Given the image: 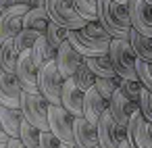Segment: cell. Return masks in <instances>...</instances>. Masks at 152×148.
<instances>
[{"instance_id":"obj_1","label":"cell","mask_w":152,"mask_h":148,"mask_svg":"<svg viewBox=\"0 0 152 148\" xmlns=\"http://www.w3.org/2000/svg\"><path fill=\"white\" fill-rule=\"evenodd\" d=\"M69 42L83 59H90V56L106 54L110 50L113 36L102 27L100 21H90L83 29L69 32Z\"/></svg>"},{"instance_id":"obj_2","label":"cell","mask_w":152,"mask_h":148,"mask_svg":"<svg viewBox=\"0 0 152 148\" xmlns=\"http://www.w3.org/2000/svg\"><path fill=\"white\" fill-rule=\"evenodd\" d=\"M98 21L115 40H129L131 17L127 4L117 0H98Z\"/></svg>"},{"instance_id":"obj_3","label":"cell","mask_w":152,"mask_h":148,"mask_svg":"<svg viewBox=\"0 0 152 148\" xmlns=\"http://www.w3.org/2000/svg\"><path fill=\"white\" fill-rule=\"evenodd\" d=\"M46 11L50 15V21L67 27L69 32L73 29H83L90 21L81 15V11L75 7L73 0H46Z\"/></svg>"},{"instance_id":"obj_4","label":"cell","mask_w":152,"mask_h":148,"mask_svg":"<svg viewBox=\"0 0 152 148\" xmlns=\"http://www.w3.org/2000/svg\"><path fill=\"white\" fill-rule=\"evenodd\" d=\"M21 113H23L25 121H29L31 125H36L40 131H48L50 129V102L42 94L23 92Z\"/></svg>"},{"instance_id":"obj_5","label":"cell","mask_w":152,"mask_h":148,"mask_svg":"<svg viewBox=\"0 0 152 148\" xmlns=\"http://www.w3.org/2000/svg\"><path fill=\"white\" fill-rule=\"evenodd\" d=\"M108 54L113 59V65H115L117 73L123 79H140L137 77V54L133 52L129 40H115L113 38Z\"/></svg>"},{"instance_id":"obj_6","label":"cell","mask_w":152,"mask_h":148,"mask_svg":"<svg viewBox=\"0 0 152 148\" xmlns=\"http://www.w3.org/2000/svg\"><path fill=\"white\" fill-rule=\"evenodd\" d=\"M38 86H40V94H42L50 104H63L65 77H63V73L58 71L56 63H48V65L40 67Z\"/></svg>"},{"instance_id":"obj_7","label":"cell","mask_w":152,"mask_h":148,"mask_svg":"<svg viewBox=\"0 0 152 148\" xmlns=\"http://www.w3.org/2000/svg\"><path fill=\"white\" fill-rule=\"evenodd\" d=\"M127 140V127L121 125L110 111H106L98 121V142L100 148H121Z\"/></svg>"},{"instance_id":"obj_8","label":"cell","mask_w":152,"mask_h":148,"mask_svg":"<svg viewBox=\"0 0 152 148\" xmlns=\"http://www.w3.org/2000/svg\"><path fill=\"white\" fill-rule=\"evenodd\" d=\"M73 127H75V117L63 104H50V131L56 133L61 142L75 144Z\"/></svg>"},{"instance_id":"obj_9","label":"cell","mask_w":152,"mask_h":148,"mask_svg":"<svg viewBox=\"0 0 152 148\" xmlns=\"http://www.w3.org/2000/svg\"><path fill=\"white\" fill-rule=\"evenodd\" d=\"M15 75H17V79H19V84H21L23 92H29V94H40V86H38L40 67L36 65L31 50L21 52L19 63H17V73H15Z\"/></svg>"},{"instance_id":"obj_10","label":"cell","mask_w":152,"mask_h":148,"mask_svg":"<svg viewBox=\"0 0 152 148\" xmlns=\"http://www.w3.org/2000/svg\"><path fill=\"white\" fill-rule=\"evenodd\" d=\"M29 11L25 4H11V9L0 17V44L15 40L17 34L23 32V17Z\"/></svg>"},{"instance_id":"obj_11","label":"cell","mask_w":152,"mask_h":148,"mask_svg":"<svg viewBox=\"0 0 152 148\" xmlns=\"http://www.w3.org/2000/svg\"><path fill=\"white\" fill-rule=\"evenodd\" d=\"M108 111L113 113V117H115L121 125L127 127V123L131 121V117L140 111V102H135L131 96H127V92H125L123 88H119V90L113 94V98L108 100Z\"/></svg>"},{"instance_id":"obj_12","label":"cell","mask_w":152,"mask_h":148,"mask_svg":"<svg viewBox=\"0 0 152 148\" xmlns=\"http://www.w3.org/2000/svg\"><path fill=\"white\" fill-rule=\"evenodd\" d=\"M127 140L133 148H152V123L140 111L127 123Z\"/></svg>"},{"instance_id":"obj_13","label":"cell","mask_w":152,"mask_h":148,"mask_svg":"<svg viewBox=\"0 0 152 148\" xmlns=\"http://www.w3.org/2000/svg\"><path fill=\"white\" fill-rule=\"evenodd\" d=\"M127 9L131 17V27L137 29L140 34L152 36V2H148V0H129Z\"/></svg>"},{"instance_id":"obj_14","label":"cell","mask_w":152,"mask_h":148,"mask_svg":"<svg viewBox=\"0 0 152 148\" xmlns=\"http://www.w3.org/2000/svg\"><path fill=\"white\" fill-rule=\"evenodd\" d=\"M21 98H23V88L17 75L0 71V104L21 108Z\"/></svg>"},{"instance_id":"obj_15","label":"cell","mask_w":152,"mask_h":148,"mask_svg":"<svg viewBox=\"0 0 152 148\" xmlns=\"http://www.w3.org/2000/svg\"><path fill=\"white\" fill-rule=\"evenodd\" d=\"M83 56L71 46V42H65L61 48H58V52H56V67H58V71L63 73V77L65 79H69V77H73V73L83 65Z\"/></svg>"},{"instance_id":"obj_16","label":"cell","mask_w":152,"mask_h":148,"mask_svg":"<svg viewBox=\"0 0 152 148\" xmlns=\"http://www.w3.org/2000/svg\"><path fill=\"white\" fill-rule=\"evenodd\" d=\"M106 111H108V100L96 90V86L90 88V90L86 92V100H83V117H86L90 123L98 125L100 117H102Z\"/></svg>"},{"instance_id":"obj_17","label":"cell","mask_w":152,"mask_h":148,"mask_svg":"<svg viewBox=\"0 0 152 148\" xmlns=\"http://www.w3.org/2000/svg\"><path fill=\"white\" fill-rule=\"evenodd\" d=\"M83 100H86V92L69 77L65 79V88H63V106L73 115V117H83Z\"/></svg>"},{"instance_id":"obj_18","label":"cell","mask_w":152,"mask_h":148,"mask_svg":"<svg viewBox=\"0 0 152 148\" xmlns=\"http://www.w3.org/2000/svg\"><path fill=\"white\" fill-rule=\"evenodd\" d=\"M73 136H75V144L79 148H96V146H100V142H98V125L90 123L86 117H75Z\"/></svg>"},{"instance_id":"obj_19","label":"cell","mask_w":152,"mask_h":148,"mask_svg":"<svg viewBox=\"0 0 152 148\" xmlns=\"http://www.w3.org/2000/svg\"><path fill=\"white\" fill-rule=\"evenodd\" d=\"M25 117L21 113V108H13V106H4L0 104V125L4 127V131L11 138H19L21 136V125H23Z\"/></svg>"},{"instance_id":"obj_20","label":"cell","mask_w":152,"mask_h":148,"mask_svg":"<svg viewBox=\"0 0 152 148\" xmlns=\"http://www.w3.org/2000/svg\"><path fill=\"white\" fill-rule=\"evenodd\" d=\"M50 25V15L46 11V4L44 7H36V9H29L23 17V29H31V32H38L40 36L46 34Z\"/></svg>"},{"instance_id":"obj_21","label":"cell","mask_w":152,"mask_h":148,"mask_svg":"<svg viewBox=\"0 0 152 148\" xmlns=\"http://www.w3.org/2000/svg\"><path fill=\"white\" fill-rule=\"evenodd\" d=\"M56 52H58V48L52 46L46 36H40L38 42H36L34 48H31V54H34V61H36L38 67H44V65H48V63H54V61H56Z\"/></svg>"},{"instance_id":"obj_22","label":"cell","mask_w":152,"mask_h":148,"mask_svg":"<svg viewBox=\"0 0 152 148\" xmlns=\"http://www.w3.org/2000/svg\"><path fill=\"white\" fill-rule=\"evenodd\" d=\"M129 44H131L133 52L137 54V59L152 61V36L140 34L137 29L131 27V32H129Z\"/></svg>"},{"instance_id":"obj_23","label":"cell","mask_w":152,"mask_h":148,"mask_svg":"<svg viewBox=\"0 0 152 148\" xmlns=\"http://www.w3.org/2000/svg\"><path fill=\"white\" fill-rule=\"evenodd\" d=\"M21 52L15 46V40H9L4 44H0V67L7 73H17V63H19Z\"/></svg>"},{"instance_id":"obj_24","label":"cell","mask_w":152,"mask_h":148,"mask_svg":"<svg viewBox=\"0 0 152 148\" xmlns=\"http://www.w3.org/2000/svg\"><path fill=\"white\" fill-rule=\"evenodd\" d=\"M86 63H88V67H90L98 77H117V75H119L108 52H106V54H100V56H90V59H86Z\"/></svg>"},{"instance_id":"obj_25","label":"cell","mask_w":152,"mask_h":148,"mask_svg":"<svg viewBox=\"0 0 152 148\" xmlns=\"http://www.w3.org/2000/svg\"><path fill=\"white\" fill-rule=\"evenodd\" d=\"M71 79H73V81H75V84H77V86H79L83 92H88L90 88H94V86H96L98 75H96V73H94V71L88 67V63L83 61V65H81V67H79L75 73H73V77H71Z\"/></svg>"},{"instance_id":"obj_26","label":"cell","mask_w":152,"mask_h":148,"mask_svg":"<svg viewBox=\"0 0 152 148\" xmlns=\"http://www.w3.org/2000/svg\"><path fill=\"white\" fill-rule=\"evenodd\" d=\"M121 84H123V77H121V75H117V77H98V79H96V90H98L106 100H110L113 94L121 88Z\"/></svg>"},{"instance_id":"obj_27","label":"cell","mask_w":152,"mask_h":148,"mask_svg":"<svg viewBox=\"0 0 152 148\" xmlns=\"http://www.w3.org/2000/svg\"><path fill=\"white\" fill-rule=\"evenodd\" d=\"M21 142L27 146V148H40V138H42V131L36 127V125H31L29 121H23V125H21Z\"/></svg>"},{"instance_id":"obj_28","label":"cell","mask_w":152,"mask_h":148,"mask_svg":"<svg viewBox=\"0 0 152 148\" xmlns=\"http://www.w3.org/2000/svg\"><path fill=\"white\" fill-rule=\"evenodd\" d=\"M44 36H46V38L50 40V44L56 46V48H61L65 42H69V29L63 27V25H58V23H54V21H50V25H48V29H46Z\"/></svg>"},{"instance_id":"obj_29","label":"cell","mask_w":152,"mask_h":148,"mask_svg":"<svg viewBox=\"0 0 152 148\" xmlns=\"http://www.w3.org/2000/svg\"><path fill=\"white\" fill-rule=\"evenodd\" d=\"M38 38H40V34H38V32L23 29L21 34H17V38H15V46H17V50H19V52L31 50V48H34V44L38 42Z\"/></svg>"},{"instance_id":"obj_30","label":"cell","mask_w":152,"mask_h":148,"mask_svg":"<svg viewBox=\"0 0 152 148\" xmlns=\"http://www.w3.org/2000/svg\"><path fill=\"white\" fill-rule=\"evenodd\" d=\"M88 21H98V0H73Z\"/></svg>"},{"instance_id":"obj_31","label":"cell","mask_w":152,"mask_h":148,"mask_svg":"<svg viewBox=\"0 0 152 148\" xmlns=\"http://www.w3.org/2000/svg\"><path fill=\"white\" fill-rule=\"evenodd\" d=\"M137 77L144 84V88L152 90V61H142L137 59Z\"/></svg>"},{"instance_id":"obj_32","label":"cell","mask_w":152,"mask_h":148,"mask_svg":"<svg viewBox=\"0 0 152 148\" xmlns=\"http://www.w3.org/2000/svg\"><path fill=\"white\" fill-rule=\"evenodd\" d=\"M140 113L152 123V90L144 88L142 92V98H140Z\"/></svg>"},{"instance_id":"obj_33","label":"cell","mask_w":152,"mask_h":148,"mask_svg":"<svg viewBox=\"0 0 152 148\" xmlns=\"http://www.w3.org/2000/svg\"><path fill=\"white\" fill-rule=\"evenodd\" d=\"M40 148H63V142L56 133H52L50 129L48 131H42V138H40Z\"/></svg>"},{"instance_id":"obj_34","label":"cell","mask_w":152,"mask_h":148,"mask_svg":"<svg viewBox=\"0 0 152 148\" xmlns=\"http://www.w3.org/2000/svg\"><path fill=\"white\" fill-rule=\"evenodd\" d=\"M11 4H25L29 9H36V7H44L46 0H11Z\"/></svg>"},{"instance_id":"obj_35","label":"cell","mask_w":152,"mask_h":148,"mask_svg":"<svg viewBox=\"0 0 152 148\" xmlns=\"http://www.w3.org/2000/svg\"><path fill=\"white\" fill-rule=\"evenodd\" d=\"M9 142H11V136L4 131V127L0 125V148H7L9 146Z\"/></svg>"},{"instance_id":"obj_36","label":"cell","mask_w":152,"mask_h":148,"mask_svg":"<svg viewBox=\"0 0 152 148\" xmlns=\"http://www.w3.org/2000/svg\"><path fill=\"white\" fill-rule=\"evenodd\" d=\"M7 148H27V146L21 142V138H11V142H9Z\"/></svg>"},{"instance_id":"obj_37","label":"cell","mask_w":152,"mask_h":148,"mask_svg":"<svg viewBox=\"0 0 152 148\" xmlns=\"http://www.w3.org/2000/svg\"><path fill=\"white\" fill-rule=\"evenodd\" d=\"M11 9V0H0V17Z\"/></svg>"},{"instance_id":"obj_38","label":"cell","mask_w":152,"mask_h":148,"mask_svg":"<svg viewBox=\"0 0 152 148\" xmlns=\"http://www.w3.org/2000/svg\"><path fill=\"white\" fill-rule=\"evenodd\" d=\"M121 148H133V146H131V142H129V140H125V142L121 144Z\"/></svg>"},{"instance_id":"obj_39","label":"cell","mask_w":152,"mask_h":148,"mask_svg":"<svg viewBox=\"0 0 152 148\" xmlns=\"http://www.w3.org/2000/svg\"><path fill=\"white\" fill-rule=\"evenodd\" d=\"M63 148H79V146H77V144H65V142H63Z\"/></svg>"},{"instance_id":"obj_40","label":"cell","mask_w":152,"mask_h":148,"mask_svg":"<svg viewBox=\"0 0 152 148\" xmlns=\"http://www.w3.org/2000/svg\"><path fill=\"white\" fill-rule=\"evenodd\" d=\"M117 2H121V4H127V2H129V0H117Z\"/></svg>"},{"instance_id":"obj_41","label":"cell","mask_w":152,"mask_h":148,"mask_svg":"<svg viewBox=\"0 0 152 148\" xmlns=\"http://www.w3.org/2000/svg\"><path fill=\"white\" fill-rule=\"evenodd\" d=\"M0 71H2V67H0Z\"/></svg>"},{"instance_id":"obj_42","label":"cell","mask_w":152,"mask_h":148,"mask_svg":"<svg viewBox=\"0 0 152 148\" xmlns=\"http://www.w3.org/2000/svg\"><path fill=\"white\" fill-rule=\"evenodd\" d=\"M148 2H152V0H148Z\"/></svg>"},{"instance_id":"obj_43","label":"cell","mask_w":152,"mask_h":148,"mask_svg":"<svg viewBox=\"0 0 152 148\" xmlns=\"http://www.w3.org/2000/svg\"><path fill=\"white\" fill-rule=\"evenodd\" d=\"M96 148H100V146H96Z\"/></svg>"}]
</instances>
